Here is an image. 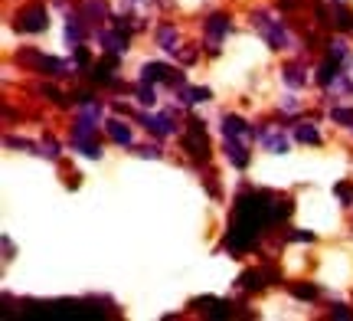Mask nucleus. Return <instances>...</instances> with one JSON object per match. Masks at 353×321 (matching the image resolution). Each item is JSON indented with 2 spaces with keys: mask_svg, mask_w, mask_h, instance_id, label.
Here are the masks:
<instances>
[{
  "mask_svg": "<svg viewBox=\"0 0 353 321\" xmlns=\"http://www.w3.org/2000/svg\"><path fill=\"white\" fill-rule=\"evenodd\" d=\"M112 135L118 138V142H128L131 135H128V128H118V121H112Z\"/></svg>",
  "mask_w": 353,
  "mask_h": 321,
  "instance_id": "nucleus-1",
  "label": "nucleus"
}]
</instances>
